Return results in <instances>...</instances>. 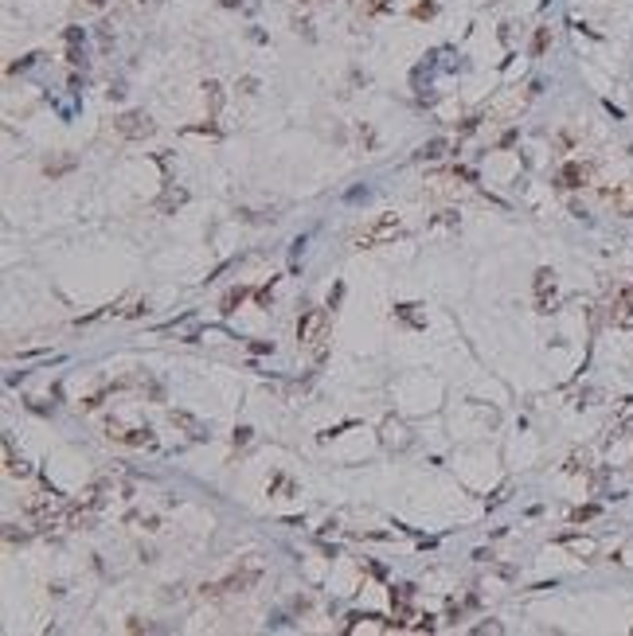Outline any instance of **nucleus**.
<instances>
[{"mask_svg": "<svg viewBox=\"0 0 633 636\" xmlns=\"http://www.w3.org/2000/svg\"><path fill=\"white\" fill-rule=\"evenodd\" d=\"M153 118L149 113H141V109H129V113H122V118H114V133L118 137H125V141H145V137H153Z\"/></svg>", "mask_w": 633, "mask_h": 636, "instance_id": "obj_4", "label": "nucleus"}, {"mask_svg": "<svg viewBox=\"0 0 633 636\" xmlns=\"http://www.w3.org/2000/svg\"><path fill=\"white\" fill-rule=\"evenodd\" d=\"M258 578H262V562H258V558H246V562L239 566L235 574H227L223 582H211V586H204L200 593H204V597H211V601H215V597H235V593H246V589H255Z\"/></svg>", "mask_w": 633, "mask_h": 636, "instance_id": "obj_1", "label": "nucleus"}, {"mask_svg": "<svg viewBox=\"0 0 633 636\" xmlns=\"http://www.w3.org/2000/svg\"><path fill=\"white\" fill-rule=\"evenodd\" d=\"M86 4H90V8H102V4H106V0H86Z\"/></svg>", "mask_w": 633, "mask_h": 636, "instance_id": "obj_24", "label": "nucleus"}, {"mask_svg": "<svg viewBox=\"0 0 633 636\" xmlns=\"http://www.w3.org/2000/svg\"><path fill=\"white\" fill-rule=\"evenodd\" d=\"M325 328H329V312H325V309H309L301 320H297V344H301V348L321 351V344H325Z\"/></svg>", "mask_w": 633, "mask_h": 636, "instance_id": "obj_2", "label": "nucleus"}, {"mask_svg": "<svg viewBox=\"0 0 633 636\" xmlns=\"http://www.w3.org/2000/svg\"><path fill=\"white\" fill-rule=\"evenodd\" d=\"M239 90H243V94H255V90H258V78H243V83H239Z\"/></svg>", "mask_w": 633, "mask_h": 636, "instance_id": "obj_23", "label": "nucleus"}, {"mask_svg": "<svg viewBox=\"0 0 633 636\" xmlns=\"http://www.w3.org/2000/svg\"><path fill=\"white\" fill-rule=\"evenodd\" d=\"M184 199H188V192H184V188H169V192L157 199V211H164V215H169V211H176Z\"/></svg>", "mask_w": 633, "mask_h": 636, "instance_id": "obj_12", "label": "nucleus"}, {"mask_svg": "<svg viewBox=\"0 0 633 636\" xmlns=\"http://www.w3.org/2000/svg\"><path fill=\"white\" fill-rule=\"evenodd\" d=\"M184 133H207V137H219V129L207 121V125H192V129H184Z\"/></svg>", "mask_w": 633, "mask_h": 636, "instance_id": "obj_21", "label": "nucleus"}, {"mask_svg": "<svg viewBox=\"0 0 633 636\" xmlns=\"http://www.w3.org/2000/svg\"><path fill=\"white\" fill-rule=\"evenodd\" d=\"M106 437L110 441H122V445H133V449H141V445H153V430H125V426H118V421H106Z\"/></svg>", "mask_w": 633, "mask_h": 636, "instance_id": "obj_5", "label": "nucleus"}, {"mask_svg": "<svg viewBox=\"0 0 633 636\" xmlns=\"http://www.w3.org/2000/svg\"><path fill=\"white\" fill-rule=\"evenodd\" d=\"M169 421H172V426H180V430L188 433V437H195V441H204V437H207L204 421H195L192 414H184V410H169Z\"/></svg>", "mask_w": 633, "mask_h": 636, "instance_id": "obj_9", "label": "nucleus"}, {"mask_svg": "<svg viewBox=\"0 0 633 636\" xmlns=\"http://www.w3.org/2000/svg\"><path fill=\"white\" fill-rule=\"evenodd\" d=\"M399 234H403L399 219H395V215H379L376 223H367V227L356 234V246H360V250H367V246H383V242L399 239Z\"/></svg>", "mask_w": 633, "mask_h": 636, "instance_id": "obj_3", "label": "nucleus"}, {"mask_svg": "<svg viewBox=\"0 0 633 636\" xmlns=\"http://www.w3.org/2000/svg\"><path fill=\"white\" fill-rule=\"evenodd\" d=\"M414 16H418V20H430V16H434V0H422V4L414 8Z\"/></svg>", "mask_w": 633, "mask_h": 636, "instance_id": "obj_19", "label": "nucleus"}, {"mask_svg": "<svg viewBox=\"0 0 633 636\" xmlns=\"http://www.w3.org/2000/svg\"><path fill=\"white\" fill-rule=\"evenodd\" d=\"M602 199L606 204H614L621 211V215H633V184H621V188H606L602 192Z\"/></svg>", "mask_w": 633, "mask_h": 636, "instance_id": "obj_10", "label": "nucleus"}, {"mask_svg": "<svg viewBox=\"0 0 633 636\" xmlns=\"http://www.w3.org/2000/svg\"><path fill=\"white\" fill-rule=\"evenodd\" d=\"M551 43V28H536V39H532V55H544Z\"/></svg>", "mask_w": 633, "mask_h": 636, "instance_id": "obj_16", "label": "nucleus"}, {"mask_svg": "<svg viewBox=\"0 0 633 636\" xmlns=\"http://www.w3.org/2000/svg\"><path fill=\"white\" fill-rule=\"evenodd\" d=\"M610 320L618 328H633V293L630 289H618L614 300H610Z\"/></svg>", "mask_w": 633, "mask_h": 636, "instance_id": "obj_6", "label": "nucleus"}, {"mask_svg": "<svg viewBox=\"0 0 633 636\" xmlns=\"http://www.w3.org/2000/svg\"><path fill=\"white\" fill-rule=\"evenodd\" d=\"M219 4H223V8H235V4H239V0H219Z\"/></svg>", "mask_w": 633, "mask_h": 636, "instance_id": "obj_25", "label": "nucleus"}, {"mask_svg": "<svg viewBox=\"0 0 633 636\" xmlns=\"http://www.w3.org/2000/svg\"><path fill=\"white\" fill-rule=\"evenodd\" d=\"M618 437H633V418L618 421Z\"/></svg>", "mask_w": 633, "mask_h": 636, "instance_id": "obj_22", "label": "nucleus"}, {"mask_svg": "<svg viewBox=\"0 0 633 636\" xmlns=\"http://www.w3.org/2000/svg\"><path fill=\"white\" fill-rule=\"evenodd\" d=\"M391 4H395V0H364V12L367 16H379V12H387Z\"/></svg>", "mask_w": 633, "mask_h": 636, "instance_id": "obj_18", "label": "nucleus"}, {"mask_svg": "<svg viewBox=\"0 0 633 636\" xmlns=\"http://www.w3.org/2000/svg\"><path fill=\"white\" fill-rule=\"evenodd\" d=\"M204 94H207V109H211V118H215L219 106H223V86L219 83H204Z\"/></svg>", "mask_w": 633, "mask_h": 636, "instance_id": "obj_14", "label": "nucleus"}, {"mask_svg": "<svg viewBox=\"0 0 633 636\" xmlns=\"http://www.w3.org/2000/svg\"><path fill=\"white\" fill-rule=\"evenodd\" d=\"M590 516H598V507H594V504H590V507H579V512H575L571 519H575V523H583V519H590Z\"/></svg>", "mask_w": 633, "mask_h": 636, "instance_id": "obj_20", "label": "nucleus"}, {"mask_svg": "<svg viewBox=\"0 0 633 636\" xmlns=\"http://www.w3.org/2000/svg\"><path fill=\"white\" fill-rule=\"evenodd\" d=\"M442 153H446V141H430V144L418 149V160H438Z\"/></svg>", "mask_w": 633, "mask_h": 636, "instance_id": "obj_15", "label": "nucleus"}, {"mask_svg": "<svg viewBox=\"0 0 633 636\" xmlns=\"http://www.w3.org/2000/svg\"><path fill=\"white\" fill-rule=\"evenodd\" d=\"M4 465H8V476H28V472H32L28 461H20V457L12 453V441H4Z\"/></svg>", "mask_w": 633, "mask_h": 636, "instance_id": "obj_13", "label": "nucleus"}, {"mask_svg": "<svg viewBox=\"0 0 633 636\" xmlns=\"http://www.w3.org/2000/svg\"><path fill=\"white\" fill-rule=\"evenodd\" d=\"M551 293H555V270H536V297H539V312H551Z\"/></svg>", "mask_w": 633, "mask_h": 636, "instance_id": "obj_8", "label": "nucleus"}, {"mask_svg": "<svg viewBox=\"0 0 633 636\" xmlns=\"http://www.w3.org/2000/svg\"><path fill=\"white\" fill-rule=\"evenodd\" d=\"M559 188H567V192H579V188H586L590 184V168L586 164H579V160H571V164H563L559 168Z\"/></svg>", "mask_w": 633, "mask_h": 636, "instance_id": "obj_7", "label": "nucleus"}, {"mask_svg": "<svg viewBox=\"0 0 633 636\" xmlns=\"http://www.w3.org/2000/svg\"><path fill=\"white\" fill-rule=\"evenodd\" d=\"M563 547H567V551H575V554H583V558H590V554L598 551V542L594 539H579V535H563Z\"/></svg>", "mask_w": 633, "mask_h": 636, "instance_id": "obj_11", "label": "nucleus"}, {"mask_svg": "<svg viewBox=\"0 0 633 636\" xmlns=\"http://www.w3.org/2000/svg\"><path fill=\"white\" fill-rule=\"evenodd\" d=\"M243 297H246V289H231L223 297V312H235V305H243Z\"/></svg>", "mask_w": 633, "mask_h": 636, "instance_id": "obj_17", "label": "nucleus"}]
</instances>
